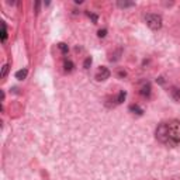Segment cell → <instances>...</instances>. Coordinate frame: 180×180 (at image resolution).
Instances as JSON below:
<instances>
[{"mask_svg": "<svg viewBox=\"0 0 180 180\" xmlns=\"http://www.w3.org/2000/svg\"><path fill=\"white\" fill-rule=\"evenodd\" d=\"M155 137L159 142L168 146H176L180 143V121L170 120L168 122H160L155 131Z\"/></svg>", "mask_w": 180, "mask_h": 180, "instance_id": "1", "label": "cell"}, {"mask_svg": "<svg viewBox=\"0 0 180 180\" xmlns=\"http://www.w3.org/2000/svg\"><path fill=\"white\" fill-rule=\"evenodd\" d=\"M145 21H146V26L151 30H159L162 27V17L159 14H146Z\"/></svg>", "mask_w": 180, "mask_h": 180, "instance_id": "2", "label": "cell"}, {"mask_svg": "<svg viewBox=\"0 0 180 180\" xmlns=\"http://www.w3.org/2000/svg\"><path fill=\"white\" fill-rule=\"evenodd\" d=\"M110 78V70L106 68V66H101L100 69H99V72H97V75H96V79L99 80V82H103V80H106Z\"/></svg>", "mask_w": 180, "mask_h": 180, "instance_id": "3", "label": "cell"}, {"mask_svg": "<svg viewBox=\"0 0 180 180\" xmlns=\"http://www.w3.org/2000/svg\"><path fill=\"white\" fill-rule=\"evenodd\" d=\"M130 111H132L134 114H138V116H142L143 114V110L138 104H131L130 106Z\"/></svg>", "mask_w": 180, "mask_h": 180, "instance_id": "4", "label": "cell"}, {"mask_svg": "<svg viewBox=\"0 0 180 180\" xmlns=\"http://www.w3.org/2000/svg\"><path fill=\"white\" fill-rule=\"evenodd\" d=\"M141 94H142L143 97H149V96H151V85H149V83H146V85L142 86V89H141Z\"/></svg>", "mask_w": 180, "mask_h": 180, "instance_id": "5", "label": "cell"}, {"mask_svg": "<svg viewBox=\"0 0 180 180\" xmlns=\"http://www.w3.org/2000/svg\"><path fill=\"white\" fill-rule=\"evenodd\" d=\"M170 94H172V97H173V100L180 101V89H177V87H172Z\"/></svg>", "mask_w": 180, "mask_h": 180, "instance_id": "6", "label": "cell"}, {"mask_svg": "<svg viewBox=\"0 0 180 180\" xmlns=\"http://www.w3.org/2000/svg\"><path fill=\"white\" fill-rule=\"evenodd\" d=\"M27 73H28V70H27V69H21V70L16 72V78H17L18 80H23V79H26Z\"/></svg>", "mask_w": 180, "mask_h": 180, "instance_id": "7", "label": "cell"}, {"mask_svg": "<svg viewBox=\"0 0 180 180\" xmlns=\"http://www.w3.org/2000/svg\"><path fill=\"white\" fill-rule=\"evenodd\" d=\"M6 40H7V28L4 23H1V41L4 42Z\"/></svg>", "mask_w": 180, "mask_h": 180, "instance_id": "8", "label": "cell"}, {"mask_svg": "<svg viewBox=\"0 0 180 180\" xmlns=\"http://www.w3.org/2000/svg\"><path fill=\"white\" fill-rule=\"evenodd\" d=\"M65 70H66V72H72V70H73V62H72V61H65Z\"/></svg>", "mask_w": 180, "mask_h": 180, "instance_id": "9", "label": "cell"}, {"mask_svg": "<svg viewBox=\"0 0 180 180\" xmlns=\"http://www.w3.org/2000/svg\"><path fill=\"white\" fill-rule=\"evenodd\" d=\"M117 4H118V7H121V9H125V7H132L134 3L132 1H118Z\"/></svg>", "mask_w": 180, "mask_h": 180, "instance_id": "10", "label": "cell"}, {"mask_svg": "<svg viewBox=\"0 0 180 180\" xmlns=\"http://www.w3.org/2000/svg\"><path fill=\"white\" fill-rule=\"evenodd\" d=\"M125 97H127V93H125V91H120V94L117 97V103H118V104L122 103V101L125 100Z\"/></svg>", "mask_w": 180, "mask_h": 180, "instance_id": "11", "label": "cell"}, {"mask_svg": "<svg viewBox=\"0 0 180 180\" xmlns=\"http://www.w3.org/2000/svg\"><path fill=\"white\" fill-rule=\"evenodd\" d=\"M58 48H59V49H61V51H62L64 53H68V51H69L68 45H66L65 42H59V44H58Z\"/></svg>", "mask_w": 180, "mask_h": 180, "instance_id": "12", "label": "cell"}, {"mask_svg": "<svg viewBox=\"0 0 180 180\" xmlns=\"http://www.w3.org/2000/svg\"><path fill=\"white\" fill-rule=\"evenodd\" d=\"M90 65H91V58H86L85 62H83V68H85V69H89Z\"/></svg>", "mask_w": 180, "mask_h": 180, "instance_id": "13", "label": "cell"}, {"mask_svg": "<svg viewBox=\"0 0 180 180\" xmlns=\"http://www.w3.org/2000/svg\"><path fill=\"white\" fill-rule=\"evenodd\" d=\"M9 72V65H4L3 69H1V78H6V75Z\"/></svg>", "mask_w": 180, "mask_h": 180, "instance_id": "14", "label": "cell"}, {"mask_svg": "<svg viewBox=\"0 0 180 180\" xmlns=\"http://www.w3.org/2000/svg\"><path fill=\"white\" fill-rule=\"evenodd\" d=\"M106 34H107V30H100V31L97 32V35L100 38H103V37H106Z\"/></svg>", "mask_w": 180, "mask_h": 180, "instance_id": "15", "label": "cell"}, {"mask_svg": "<svg viewBox=\"0 0 180 180\" xmlns=\"http://www.w3.org/2000/svg\"><path fill=\"white\" fill-rule=\"evenodd\" d=\"M87 16L93 20V23H97V16H96V14H90V13H87Z\"/></svg>", "mask_w": 180, "mask_h": 180, "instance_id": "16", "label": "cell"}, {"mask_svg": "<svg viewBox=\"0 0 180 180\" xmlns=\"http://www.w3.org/2000/svg\"><path fill=\"white\" fill-rule=\"evenodd\" d=\"M159 83H160V85H163L165 83V80H163V78H159V80H158Z\"/></svg>", "mask_w": 180, "mask_h": 180, "instance_id": "17", "label": "cell"}, {"mask_svg": "<svg viewBox=\"0 0 180 180\" xmlns=\"http://www.w3.org/2000/svg\"><path fill=\"white\" fill-rule=\"evenodd\" d=\"M118 75H120V76H125L127 73H125V72H122V70H120V72H118Z\"/></svg>", "mask_w": 180, "mask_h": 180, "instance_id": "18", "label": "cell"}]
</instances>
